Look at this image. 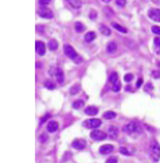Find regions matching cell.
<instances>
[{
    "label": "cell",
    "mask_w": 160,
    "mask_h": 163,
    "mask_svg": "<svg viewBox=\"0 0 160 163\" xmlns=\"http://www.w3.org/2000/svg\"><path fill=\"white\" fill-rule=\"evenodd\" d=\"M85 113H86L88 116H96L98 113V108L93 107V105H92V107H86L85 108Z\"/></svg>",
    "instance_id": "obj_15"
},
{
    "label": "cell",
    "mask_w": 160,
    "mask_h": 163,
    "mask_svg": "<svg viewBox=\"0 0 160 163\" xmlns=\"http://www.w3.org/2000/svg\"><path fill=\"white\" fill-rule=\"evenodd\" d=\"M102 117L106 119V120H112V119L116 117V112H113V111H106V112L102 115Z\"/></svg>",
    "instance_id": "obj_20"
},
{
    "label": "cell",
    "mask_w": 160,
    "mask_h": 163,
    "mask_svg": "<svg viewBox=\"0 0 160 163\" xmlns=\"http://www.w3.org/2000/svg\"><path fill=\"white\" fill-rule=\"evenodd\" d=\"M119 81V76H117V73L113 71V73H110V76H109V82H110V85L114 84V82Z\"/></svg>",
    "instance_id": "obj_24"
},
{
    "label": "cell",
    "mask_w": 160,
    "mask_h": 163,
    "mask_svg": "<svg viewBox=\"0 0 160 163\" xmlns=\"http://www.w3.org/2000/svg\"><path fill=\"white\" fill-rule=\"evenodd\" d=\"M104 3H109V1H110V0H102Z\"/></svg>",
    "instance_id": "obj_44"
},
{
    "label": "cell",
    "mask_w": 160,
    "mask_h": 163,
    "mask_svg": "<svg viewBox=\"0 0 160 163\" xmlns=\"http://www.w3.org/2000/svg\"><path fill=\"white\" fill-rule=\"evenodd\" d=\"M50 1H51V0H39V4L41 5H47Z\"/></svg>",
    "instance_id": "obj_38"
},
{
    "label": "cell",
    "mask_w": 160,
    "mask_h": 163,
    "mask_svg": "<svg viewBox=\"0 0 160 163\" xmlns=\"http://www.w3.org/2000/svg\"><path fill=\"white\" fill-rule=\"evenodd\" d=\"M96 16H97V12H96V11H92V14H90V19H96Z\"/></svg>",
    "instance_id": "obj_40"
},
{
    "label": "cell",
    "mask_w": 160,
    "mask_h": 163,
    "mask_svg": "<svg viewBox=\"0 0 160 163\" xmlns=\"http://www.w3.org/2000/svg\"><path fill=\"white\" fill-rule=\"evenodd\" d=\"M90 138H92V140H94V142H100V140H105V139L108 138V133H105L104 131H101V129H93L92 132H90Z\"/></svg>",
    "instance_id": "obj_4"
},
{
    "label": "cell",
    "mask_w": 160,
    "mask_h": 163,
    "mask_svg": "<svg viewBox=\"0 0 160 163\" xmlns=\"http://www.w3.org/2000/svg\"><path fill=\"white\" fill-rule=\"evenodd\" d=\"M79 90H81L79 85H73V86L70 88V94H71V96H74V94H77Z\"/></svg>",
    "instance_id": "obj_27"
},
{
    "label": "cell",
    "mask_w": 160,
    "mask_h": 163,
    "mask_svg": "<svg viewBox=\"0 0 160 163\" xmlns=\"http://www.w3.org/2000/svg\"><path fill=\"white\" fill-rule=\"evenodd\" d=\"M100 32H101L102 35H105V36H109L110 34H112L110 28H109V27H106L105 24H100Z\"/></svg>",
    "instance_id": "obj_17"
},
{
    "label": "cell",
    "mask_w": 160,
    "mask_h": 163,
    "mask_svg": "<svg viewBox=\"0 0 160 163\" xmlns=\"http://www.w3.org/2000/svg\"><path fill=\"white\" fill-rule=\"evenodd\" d=\"M94 39H96V32H93V31H89V32H86L85 34V41L86 42H93Z\"/></svg>",
    "instance_id": "obj_18"
},
{
    "label": "cell",
    "mask_w": 160,
    "mask_h": 163,
    "mask_svg": "<svg viewBox=\"0 0 160 163\" xmlns=\"http://www.w3.org/2000/svg\"><path fill=\"white\" fill-rule=\"evenodd\" d=\"M152 77H153V78H160V70H153L152 71Z\"/></svg>",
    "instance_id": "obj_35"
},
{
    "label": "cell",
    "mask_w": 160,
    "mask_h": 163,
    "mask_svg": "<svg viewBox=\"0 0 160 163\" xmlns=\"http://www.w3.org/2000/svg\"><path fill=\"white\" fill-rule=\"evenodd\" d=\"M38 15L41 16V18H43V19H52L54 14H52L51 10H49L46 7H42V8L38 10Z\"/></svg>",
    "instance_id": "obj_7"
},
{
    "label": "cell",
    "mask_w": 160,
    "mask_h": 163,
    "mask_svg": "<svg viewBox=\"0 0 160 163\" xmlns=\"http://www.w3.org/2000/svg\"><path fill=\"white\" fill-rule=\"evenodd\" d=\"M119 151H120V154H123V155H125V156H129V155H132V152L129 151L128 148H125V147H120Z\"/></svg>",
    "instance_id": "obj_28"
},
{
    "label": "cell",
    "mask_w": 160,
    "mask_h": 163,
    "mask_svg": "<svg viewBox=\"0 0 160 163\" xmlns=\"http://www.w3.org/2000/svg\"><path fill=\"white\" fill-rule=\"evenodd\" d=\"M141 129H143V127H141V124L137 121H129L127 123L124 127H123V132L128 133V135H134V133H140L141 132Z\"/></svg>",
    "instance_id": "obj_1"
},
{
    "label": "cell",
    "mask_w": 160,
    "mask_h": 163,
    "mask_svg": "<svg viewBox=\"0 0 160 163\" xmlns=\"http://www.w3.org/2000/svg\"><path fill=\"white\" fill-rule=\"evenodd\" d=\"M47 46H49V49H50L51 51H55L58 49V42L52 39V41H50L49 43H47Z\"/></svg>",
    "instance_id": "obj_25"
},
{
    "label": "cell",
    "mask_w": 160,
    "mask_h": 163,
    "mask_svg": "<svg viewBox=\"0 0 160 163\" xmlns=\"http://www.w3.org/2000/svg\"><path fill=\"white\" fill-rule=\"evenodd\" d=\"M35 51H36L38 55L43 57L46 54V45H45L42 41H36L35 42Z\"/></svg>",
    "instance_id": "obj_8"
},
{
    "label": "cell",
    "mask_w": 160,
    "mask_h": 163,
    "mask_svg": "<svg viewBox=\"0 0 160 163\" xmlns=\"http://www.w3.org/2000/svg\"><path fill=\"white\" fill-rule=\"evenodd\" d=\"M105 163H119V158L117 156H110V158L106 159Z\"/></svg>",
    "instance_id": "obj_31"
},
{
    "label": "cell",
    "mask_w": 160,
    "mask_h": 163,
    "mask_svg": "<svg viewBox=\"0 0 160 163\" xmlns=\"http://www.w3.org/2000/svg\"><path fill=\"white\" fill-rule=\"evenodd\" d=\"M101 124H102V121L100 120V119H89L88 121H85V127L89 128V129H96V128L101 127Z\"/></svg>",
    "instance_id": "obj_6"
},
{
    "label": "cell",
    "mask_w": 160,
    "mask_h": 163,
    "mask_svg": "<svg viewBox=\"0 0 160 163\" xmlns=\"http://www.w3.org/2000/svg\"><path fill=\"white\" fill-rule=\"evenodd\" d=\"M43 85H45V88H46V89H49V90H54V89H55V84H54L51 80H46Z\"/></svg>",
    "instance_id": "obj_21"
},
{
    "label": "cell",
    "mask_w": 160,
    "mask_h": 163,
    "mask_svg": "<svg viewBox=\"0 0 160 163\" xmlns=\"http://www.w3.org/2000/svg\"><path fill=\"white\" fill-rule=\"evenodd\" d=\"M71 147L74 150H78V151H81V150H85L86 148V142L82 140V139H77V140H74L71 143Z\"/></svg>",
    "instance_id": "obj_9"
},
{
    "label": "cell",
    "mask_w": 160,
    "mask_h": 163,
    "mask_svg": "<svg viewBox=\"0 0 160 163\" xmlns=\"http://www.w3.org/2000/svg\"><path fill=\"white\" fill-rule=\"evenodd\" d=\"M113 28H116V30L119 31V32H121V34H127L128 32V30L125 28L124 26H121V24H119V23H113Z\"/></svg>",
    "instance_id": "obj_19"
},
{
    "label": "cell",
    "mask_w": 160,
    "mask_h": 163,
    "mask_svg": "<svg viewBox=\"0 0 160 163\" xmlns=\"http://www.w3.org/2000/svg\"><path fill=\"white\" fill-rule=\"evenodd\" d=\"M148 16H150V19H152V20L160 22V10H157V8H151V10L148 11Z\"/></svg>",
    "instance_id": "obj_11"
},
{
    "label": "cell",
    "mask_w": 160,
    "mask_h": 163,
    "mask_svg": "<svg viewBox=\"0 0 160 163\" xmlns=\"http://www.w3.org/2000/svg\"><path fill=\"white\" fill-rule=\"evenodd\" d=\"M153 45H155V47H157L160 50V36H156L155 39H153Z\"/></svg>",
    "instance_id": "obj_32"
},
{
    "label": "cell",
    "mask_w": 160,
    "mask_h": 163,
    "mask_svg": "<svg viewBox=\"0 0 160 163\" xmlns=\"http://www.w3.org/2000/svg\"><path fill=\"white\" fill-rule=\"evenodd\" d=\"M152 89H153L152 84H150V82H148V84H145V90H147V92H151Z\"/></svg>",
    "instance_id": "obj_36"
},
{
    "label": "cell",
    "mask_w": 160,
    "mask_h": 163,
    "mask_svg": "<svg viewBox=\"0 0 160 163\" xmlns=\"http://www.w3.org/2000/svg\"><path fill=\"white\" fill-rule=\"evenodd\" d=\"M63 53H65V55H66L67 58H70V59H75L78 57L75 49H74L71 45H67V43L63 46Z\"/></svg>",
    "instance_id": "obj_5"
},
{
    "label": "cell",
    "mask_w": 160,
    "mask_h": 163,
    "mask_svg": "<svg viewBox=\"0 0 160 163\" xmlns=\"http://www.w3.org/2000/svg\"><path fill=\"white\" fill-rule=\"evenodd\" d=\"M132 80H133V74H132V73H127V74L124 76V81L125 82H130Z\"/></svg>",
    "instance_id": "obj_29"
},
{
    "label": "cell",
    "mask_w": 160,
    "mask_h": 163,
    "mask_svg": "<svg viewBox=\"0 0 160 163\" xmlns=\"http://www.w3.org/2000/svg\"><path fill=\"white\" fill-rule=\"evenodd\" d=\"M83 105H85L83 100H75V101L73 102V108H74V109H81Z\"/></svg>",
    "instance_id": "obj_23"
},
{
    "label": "cell",
    "mask_w": 160,
    "mask_h": 163,
    "mask_svg": "<svg viewBox=\"0 0 160 163\" xmlns=\"http://www.w3.org/2000/svg\"><path fill=\"white\" fill-rule=\"evenodd\" d=\"M74 28H75V31H77V32H83V31L86 30L85 24H82L81 22H77V23L74 24Z\"/></svg>",
    "instance_id": "obj_22"
},
{
    "label": "cell",
    "mask_w": 160,
    "mask_h": 163,
    "mask_svg": "<svg viewBox=\"0 0 160 163\" xmlns=\"http://www.w3.org/2000/svg\"><path fill=\"white\" fill-rule=\"evenodd\" d=\"M49 74L58 82V84H62L65 81V74H63V70L61 66H52L50 70H49Z\"/></svg>",
    "instance_id": "obj_2"
},
{
    "label": "cell",
    "mask_w": 160,
    "mask_h": 163,
    "mask_svg": "<svg viewBox=\"0 0 160 163\" xmlns=\"http://www.w3.org/2000/svg\"><path fill=\"white\" fill-rule=\"evenodd\" d=\"M125 3H127V0H116V4L119 7H124Z\"/></svg>",
    "instance_id": "obj_34"
},
{
    "label": "cell",
    "mask_w": 160,
    "mask_h": 163,
    "mask_svg": "<svg viewBox=\"0 0 160 163\" xmlns=\"http://www.w3.org/2000/svg\"><path fill=\"white\" fill-rule=\"evenodd\" d=\"M141 85H143V80L140 78V80H137V82H136V88H140Z\"/></svg>",
    "instance_id": "obj_39"
},
{
    "label": "cell",
    "mask_w": 160,
    "mask_h": 163,
    "mask_svg": "<svg viewBox=\"0 0 160 163\" xmlns=\"http://www.w3.org/2000/svg\"><path fill=\"white\" fill-rule=\"evenodd\" d=\"M43 30H45V28H43V27H42V26H36V31H38V32H43Z\"/></svg>",
    "instance_id": "obj_41"
},
{
    "label": "cell",
    "mask_w": 160,
    "mask_h": 163,
    "mask_svg": "<svg viewBox=\"0 0 160 163\" xmlns=\"http://www.w3.org/2000/svg\"><path fill=\"white\" fill-rule=\"evenodd\" d=\"M108 136L110 139H117V136H119V128L117 127H109L108 128Z\"/></svg>",
    "instance_id": "obj_14"
},
{
    "label": "cell",
    "mask_w": 160,
    "mask_h": 163,
    "mask_svg": "<svg viewBox=\"0 0 160 163\" xmlns=\"http://www.w3.org/2000/svg\"><path fill=\"white\" fill-rule=\"evenodd\" d=\"M113 150H114L113 144H104V146L100 147L98 152H100V155H108V154H110Z\"/></svg>",
    "instance_id": "obj_10"
},
{
    "label": "cell",
    "mask_w": 160,
    "mask_h": 163,
    "mask_svg": "<svg viewBox=\"0 0 160 163\" xmlns=\"http://www.w3.org/2000/svg\"><path fill=\"white\" fill-rule=\"evenodd\" d=\"M151 158H152L153 163H157L160 159V146L156 140L151 142Z\"/></svg>",
    "instance_id": "obj_3"
},
{
    "label": "cell",
    "mask_w": 160,
    "mask_h": 163,
    "mask_svg": "<svg viewBox=\"0 0 160 163\" xmlns=\"http://www.w3.org/2000/svg\"><path fill=\"white\" fill-rule=\"evenodd\" d=\"M74 61L77 62V63H81V62H82L83 59H82V58H81V57H77V58H75V59H74Z\"/></svg>",
    "instance_id": "obj_42"
},
{
    "label": "cell",
    "mask_w": 160,
    "mask_h": 163,
    "mask_svg": "<svg viewBox=\"0 0 160 163\" xmlns=\"http://www.w3.org/2000/svg\"><path fill=\"white\" fill-rule=\"evenodd\" d=\"M58 128H59V124H58L55 120H51V121H49L46 129H47V131H49L50 133H52V132H57Z\"/></svg>",
    "instance_id": "obj_12"
},
{
    "label": "cell",
    "mask_w": 160,
    "mask_h": 163,
    "mask_svg": "<svg viewBox=\"0 0 160 163\" xmlns=\"http://www.w3.org/2000/svg\"><path fill=\"white\" fill-rule=\"evenodd\" d=\"M39 140H41V143H46L47 140H49V138H47L46 133H43V135H41V136H39Z\"/></svg>",
    "instance_id": "obj_33"
},
{
    "label": "cell",
    "mask_w": 160,
    "mask_h": 163,
    "mask_svg": "<svg viewBox=\"0 0 160 163\" xmlns=\"http://www.w3.org/2000/svg\"><path fill=\"white\" fill-rule=\"evenodd\" d=\"M125 90H127V92H132V88H130V86L128 85V86L125 88Z\"/></svg>",
    "instance_id": "obj_43"
},
{
    "label": "cell",
    "mask_w": 160,
    "mask_h": 163,
    "mask_svg": "<svg viewBox=\"0 0 160 163\" xmlns=\"http://www.w3.org/2000/svg\"><path fill=\"white\" fill-rule=\"evenodd\" d=\"M47 119H50V113H47V115H45V116L42 117V119H41V124H43V123L46 121Z\"/></svg>",
    "instance_id": "obj_37"
},
{
    "label": "cell",
    "mask_w": 160,
    "mask_h": 163,
    "mask_svg": "<svg viewBox=\"0 0 160 163\" xmlns=\"http://www.w3.org/2000/svg\"><path fill=\"white\" fill-rule=\"evenodd\" d=\"M66 1L73 10H78V8L82 7V1H81V0H66Z\"/></svg>",
    "instance_id": "obj_13"
},
{
    "label": "cell",
    "mask_w": 160,
    "mask_h": 163,
    "mask_svg": "<svg viewBox=\"0 0 160 163\" xmlns=\"http://www.w3.org/2000/svg\"><path fill=\"white\" fill-rule=\"evenodd\" d=\"M106 51L109 54H114L117 51V43L116 42H109L108 46H106Z\"/></svg>",
    "instance_id": "obj_16"
},
{
    "label": "cell",
    "mask_w": 160,
    "mask_h": 163,
    "mask_svg": "<svg viewBox=\"0 0 160 163\" xmlns=\"http://www.w3.org/2000/svg\"><path fill=\"white\" fill-rule=\"evenodd\" d=\"M152 32H153L156 36H160V27L159 26H152Z\"/></svg>",
    "instance_id": "obj_30"
},
{
    "label": "cell",
    "mask_w": 160,
    "mask_h": 163,
    "mask_svg": "<svg viewBox=\"0 0 160 163\" xmlns=\"http://www.w3.org/2000/svg\"><path fill=\"white\" fill-rule=\"evenodd\" d=\"M112 90L113 92H120L121 90V82L117 81V82H114V84H112Z\"/></svg>",
    "instance_id": "obj_26"
}]
</instances>
